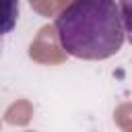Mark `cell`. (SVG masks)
<instances>
[{"mask_svg":"<svg viewBox=\"0 0 132 132\" xmlns=\"http://www.w3.org/2000/svg\"><path fill=\"white\" fill-rule=\"evenodd\" d=\"M54 27L60 47L80 60H107L124 43L120 6L111 0H72Z\"/></svg>","mask_w":132,"mask_h":132,"instance_id":"obj_1","label":"cell"},{"mask_svg":"<svg viewBox=\"0 0 132 132\" xmlns=\"http://www.w3.org/2000/svg\"><path fill=\"white\" fill-rule=\"evenodd\" d=\"M21 0H0V37L8 35L19 21Z\"/></svg>","mask_w":132,"mask_h":132,"instance_id":"obj_2","label":"cell"},{"mask_svg":"<svg viewBox=\"0 0 132 132\" xmlns=\"http://www.w3.org/2000/svg\"><path fill=\"white\" fill-rule=\"evenodd\" d=\"M120 16H122V29L124 39L132 45V0H120Z\"/></svg>","mask_w":132,"mask_h":132,"instance_id":"obj_3","label":"cell"},{"mask_svg":"<svg viewBox=\"0 0 132 132\" xmlns=\"http://www.w3.org/2000/svg\"><path fill=\"white\" fill-rule=\"evenodd\" d=\"M111 2H116V4H118V2H120V0H111Z\"/></svg>","mask_w":132,"mask_h":132,"instance_id":"obj_4","label":"cell"}]
</instances>
